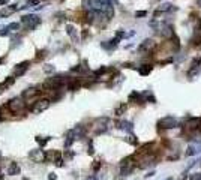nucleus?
Masks as SVG:
<instances>
[{
    "label": "nucleus",
    "instance_id": "1",
    "mask_svg": "<svg viewBox=\"0 0 201 180\" xmlns=\"http://www.w3.org/2000/svg\"><path fill=\"white\" fill-rule=\"evenodd\" d=\"M41 23V18L38 17V15H23L21 17V21H20V26H23L24 30H27V32H32L36 29V26H39Z\"/></svg>",
    "mask_w": 201,
    "mask_h": 180
},
{
    "label": "nucleus",
    "instance_id": "2",
    "mask_svg": "<svg viewBox=\"0 0 201 180\" xmlns=\"http://www.w3.org/2000/svg\"><path fill=\"white\" fill-rule=\"evenodd\" d=\"M150 26L155 29V32L158 33V35H161V36H164V38H171L173 35H174V32H173V27L170 24H167V23H156V21H150Z\"/></svg>",
    "mask_w": 201,
    "mask_h": 180
},
{
    "label": "nucleus",
    "instance_id": "3",
    "mask_svg": "<svg viewBox=\"0 0 201 180\" xmlns=\"http://www.w3.org/2000/svg\"><path fill=\"white\" fill-rule=\"evenodd\" d=\"M83 135H84V128L83 126H75L72 131H69L68 132V135H66V141H65V147H71V144L74 143L75 140H80V138H83Z\"/></svg>",
    "mask_w": 201,
    "mask_h": 180
},
{
    "label": "nucleus",
    "instance_id": "4",
    "mask_svg": "<svg viewBox=\"0 0 201 180\" xmlns=\"http://www.w3.org/2000/svg\"><path fill=\"white\" fill-rule=\"evenodd\" d=\"M8 108L11 113H14V114H20L24 111V108H26V102H24V99L21 98H14V99H11L8 102Z\"/></svg>",
    "mask_w": 201,
    "mask_h": 180
},
{
    "label": "nucleus",
    "instance_id": "5",
    "mask_svg": "<svg viewBox=\"0 0 201 180\" xmlns=\"http://www.w3.org/2000/svg\"><path fill=\"white\" fill-rule=\"evenodd\" d=\"M158 126L162 128V129H173V128L179 126V120L173 117V116H167V117H162L158 120Z\"/></svg>",
    "mask_w": 201,
    "mask_h": 180
},
{
    "label": "nucleus",
    "instance_id": "6",
    "mask_svg": "<svg viewBox=\"0 0 201 180\" xmlns=\"http://www.w3.org/2000/svg\"><path fill=\"white\" fill-rule=\"evenodd\" d=\"M134 167H135V159H134V156L125 158V159L120 162V173H122V176H129V173L134 170Z\"/></svg>",
    "mask_w": 201,
    "mask_h": 180
},
{
    "label": "nucleus",
    "instance_id": "7",
    "mask_svg": "<svg viewBox=\"0 0 201 180\" xmlns=\"http://www.w3.org/2000/svg\"><path fill=\"white\" fill-rule=\"evenodd\" d=\"M48 107H50V99H39V101H36L35 104L32 105L30 111L33 114H41L45 110H48Z\"/></svg>",
    "mask_w": 201,
    "mask_h": 180
},
{
    "label": "nucleus",
    "instance_id": "8",
    "mask_svg": "<svg viewBox=\"0 0 201 180\" xmlns=\"http://www.w3.org/2000/svg\"><path fill=\"white\" fill-rule=\"evenodd\" d=\"M29 66H30V62H29V60L18 63V65L14 68V71H12V77H14V78H18V77L24 75V72L29 69Z\"/></svg>",
    "mask_w": 201,
    "mask_h": 180
},
{
    "label": "nucleus",
    "instance_id": "9",
    "mask_svg": "<svg viewBox=\"0 0 201 180\" xmlns=\"http://www.w3.org/2000/svg\"><path fill=\"white\" fill-rule=\"evenodd\" d=\"M29 158L35 162H45V152L41 150V149H38V150H32L29 153Z\"/></svg>",
    "mask_w": 201,
    "mask_h": 180
},
{
    "label": "nucleus",
    "instance_id": "10",
    "mask_svg": "<svg viewBox=\"0 0 201 180\" xmlns=\"http://www.w3.org/2000/svg\"><path fill=\"white\" fill-rule=\"evenodd\" d=\"M200 74H201V59H197V60H194L188 77H189V78H194V77H198Z\"/></svg>",
    "mask_w": 201,
    "mask_h": 180
},
{
    "label": "nucleus",
    "instance_id": "11",
    "mask_svg": "<svg viewBox=\"0 0 201 180\" xmlns=\"http://www.w3.org/2000/svg\"><path fill=\"white\" fill-rule=\"evenodd\" d=\"M155 48V41L153 39H146L141 42V45L138 47V51L140 53H149L150 50H153Z\"/></svg>",
    "mask_w": 201,
    "mask_h": 180
},
{
    "label": "nucleus",
    "instance_id": "12",
    "mask_svg": "<svg viewBox=\"0 0 201 180\" xmlns=\"http://www.w3.org/2000/svg\"><path fill=\"white\" fill-rule=\"evenodd\" d=\"M39 93H41V92H39L38 89L30 87V89H27V90H24V92H23V99H24V101H32L33 98H36Z\"/></svg>",
    "mask_w": 201,
    "mask_h": 180
},
{
    "label": "nucleus",
    "instance_id": "13",
    "mask_svg": "<svg viewBox=\"0 0 201 180\" xmlns=\"http://www.w3.org/2000/svg\"><path fill=\"white\" fill-rule=\"evenodd\" d=\"M15 11H18V6H17V5H8V6H5V8L0 9V17H9V15L14 14Z\"/></svg>",
    "mask_w": 201,
    "mask_h": 180
},
{
    "label": "nucleus",
    "instance_id": "14",
    "mask_svg": "<svg viewBox=\"0 0 201 180\" xmlns=\"http://www.w3.org/2000/svg\"><path fill=\"white\" fill-rule=\"evenodd\" d=\"M59 158H62V155H60V152H57V150L45 152V161L47 162H56Z\"/></svg>",
    "mask_w": 201,
    "mask_h": 180
},
{
    "label": "nucleus",
    "instance_id": "15",
    "mask_svg": "<svg viewBox=\"0 0 201 180\" xmlns=\"http://www.w3.org/2000/svg\"><path fill=\"white\" fill-rule=\"evenodd\" d=\"M116 125H117L119 129L126 131V132H132V129H134V125H132L131 122H128V120H119Z\"/></svg>",
    "mask_w": 201,
    "mask_h": 180
},
{
    "label": "nucleus",
    "instance_id": "16",
    "mask_svg": "<svg viewBox=\"0 0 201 180\" xmlns=\"http://www.w3.org/2000/svg\"><path fill=\"white\" fill-rule=\"evenodd\" d=\"M20 173H21L20 165H18L17 162H11L9 167H8V174H11V176H17V174H20Z\"/></svg>",
    "mask_w": 201,
    "mask_h": 180
},
{
    "label": "nucleus",
    "instance_id": "17",
    "mask_svg": "<svg viewBox=\"0 0 201 180\" xmlns=\"http://www.w3.org/2000/svg\"><path fill=\"white\" fill-rule=\"evenodd\" d=\"M14 81H15V78H14V77H8V78L2 83V84H0V93H2V92H5V89H8V87H11L12 84H14Z\"/></svg>",
    "mask_w": 201,
    "mask_h": 180
},
{
    "label": "nucleus",
    "instance_id": "18",
    "mask_svg": "<svg viewBox=\"0 0 201 180\" xmlns=\"http://www.w3.org/2000/svg\"><path fill=\"white\" fill-rule=\"evenodd\" d=\"M152 69H153V66L152 65H143V66H140L138 68V72H140V75H149L150 72H152Z\"/></svg>",
    "mask_w": 201,
    "mask_h": 180
},
{
    "label": "nucleus",
    "instance_id": "19",
    "mask_svg": "<svg viewBox=\"0 0 201 180\" xmlns=\"http://www.w3.org/2000/svg\"><path fill=\"white\" fill-rule=\"evenodd\" d=\"M200 149L201 147H198V146L197 147L195 146H189V147H188V150L185 152V156H194V155H197L198 152H201Z\"/></svg>",
    "mask_w": 201,
    "mask_h": 180
},
{
    "label": "nucleus",
    "instance_id": "20",
    "mask_svg": "<svg viewBox=\"0 0 201 180\" xmlns=\"http://www.w3.org/2000/svg\"><path fill=\"white\" fill-rule=\"evenodd\" d=\"M66 32H68V35L72 38L74 41H77V30H75V27H74V26L68 24V26H66Z\"/></svg>",
    "mask_w": 201,
    "mask_h": 180
},
{
    "label": "nucleus",
    "instance_id": "21",
    "mask_svg": "<svg viewBox=\"0 0 201 180\" xmlns=\"http://www.w3.org/2000/svg\"><path fill=\"white\" fill-rule=\"evenodd\" d=\"M6 29H8V32H17L20 29V23H11L6 26Z\"/></svg>",
    "mask_w": 201,
    "mask_h": 180
},
{
    "label": "nucleus",
    "instance_id": "22",
    "mask_svg": "<svg viewBox=\"0 0 201 180\" xmlns=\"http://www.w3.org/2000/svg\"><path fill=\"white\" fill-rule=\"evenodd\" d=\"M36 5H39V0H27L26 5H24L23 8L27 9V8H33V6H36Z\"/></svg>",
    "mask_w": 201,
    "mask_h": 180
},
{
    "label": "nucleus",
    "instance_id": "23",
    "mask_svg": "<svg viewBox=\"0 0 201 180\" xmlns=\"http://www.w3.org/2000/svg\"><path fill=\"white\" fill-rule=\"evenodd\" d=\"M50 140H51L50 137H47V138H42V137H36V141H38V143H39V146H41V147H44V146L48 143Z\"/></svg>",
    "mask_w": 201,
    "mask_h": 180
},
{
    "label": "nucleus",
    "instance_id": "24",
    "mask_svg": "<svg viewBox=\"0 0 201 180\" xmlns=\"http://www.w3.org/2000/svg\"><path fill=\"white\" fill-rule=\"evenodd\" d=\"M126 141H128L129 144H132V146H137V144H138V140L135 138V135H134L132 132H129V137H128V140H126Z\"/></svg>",
    "mask_w": 201,
    "mask_h": 180
},
{
    "label": "nucleus",
    "instance_id": "25",
    "mask_svg": "<svg viewBox=\"0 0 201 180\" xmlns=\"http://www.w3.org/2000/svg\"><path fill=\"white\" fill-rule=\"evenodd\" d=\"M125 111H126V105H125V104H122L117 110H116V116H122Z\"/></svg>",
    "mask_w": 201,
    "mask_h": 180
},
{
    "label": "nucleus",
    "instance_id": "26",
    "mask_svg": "<svg viewBox=\"0 0 201 180\" xmlns=\"http://www.w3.org/2000/svg\"><path fill=\"white\" fill-rule=\"evenodd\" d=\"M100 165H102V162H100V161H95L93 165H92V170H93V171H98V170L100 168Z\"/></svg>",
    "mask_w": 201,
    "mask_h": 180
},
{
    "label": "nucleus",
    "instance_id": "27",
    "mask_svg": "<svg viewBox=\"0 0 201 180\" xmlns=\"http://www.w3.org/2000/svg\"><path fill=\"white\" fill-rule=\"evenodd\" d=\"M44 72H47V74H53V72H54V66H53V65H47V66H44Z\"/></svg>",
    "mask_w": 201,
    "mask_h": 180
},
{
    "label": "nucleus",
    "instance_id": "28",
    "mask_svg": "<svg viewBox=\"0 0 201 180\" xmlns=\"http://www.w3.org/2000/svg\"><path fill=\"white\" fill-rule=\"evenodd\" d=\"M189 180H201V173H194L189 176Z\"/></svg>",
    "mask_w": 201,
    "mask_h": 180
},
{
    "label": "nucleus",
    "instance_id": "29",
    "mask_svg": "<svg viewBox=\"0 0 201 180\" xmlns=\"http://www.w3.org/2000/svg\"><path fill=\"white\" fill-rule=\"evenodd\" d=\"M44 56H45V50H42V51H39V53H38L36 60H42V59H44Z\"/></svg>",
    "mask_w": 201,
    "mask_h": 180
},
{
    "label": "nucleus",
    "instance_id": "30",
    "mask_svg": "<svg viewBox=\"0 0 201 180\" xmlns=\"http://www.w3.org/2000/svg\"><path fill=\"white\" fill-rule=\"evenodd\" d=\"M147 15V12L146 11H138V12H135V17L138 18V17H146Z\"/></svg>",
    "mask_w": 201,
    "mask_h": 180
},
{
    "label": "nucleus",
    "instance_id": "31",
    "mask_svg": "<svg viewBox=\"0 0 201 180\" xmlns=\"http://www.w3.org/2000/svg\"><path fill=\"white\" fill-rule=\"evenodd\" d=\"M48 180H57V176H56L54 173H51V174L48 176Z\"/></svg>",
    "mask_w": 201,
    "mask_h": 180
},
{
    "label": "nucleus",
    "instance_id": "32",
    "mask_svg": "<svg viewBox=\"0 0 201 180\" xmlns=\"http://www.w3.org/2000/svg\"><path fill=\"white\" fill-rule=\"evenodd\" d=\"M93 144H92V141H90V146H89V155H93Z\"/></svg>",
    "mask_w": 201,
    "mask_h": 180
},
{
    "label": "nucleus",
    "instance_id": "33",
    "mask_svg": "<svg viewBox=\"0 0 201 180\" xmlns=\"http://www.w3.org/2000/svg\"><path fill=\"white\" fill-rule=\"evenodd\" d=\"M155 174H156V173H155V171H150V173H149V174H146V179H149V177H153V176H155Z\"/></svg>",
    "mask_w": 201,
    "mask_h": 180
},
{
    "label": "nucleus",
    "instance_id": "34",
    "mask_svg": "<svg viewBox=\"0 0 201 180\" xmlns=\"http://www.w3.org/2000/svg\"><path fill=\"white\" fill-rule=\"evenodd\" d=\"M9 2V0H0V6H3V5H6Z\"/></svg>",
    "mask_w": 201,
    "mask_h": 180
},
{
    "label": "nucleus",
    "instance_id": "35",
    "mask_svg": "<svg viewBox=\"0 0 201 180\" xmlns=\"http://www.w3.org/2000/svg\"><path fill=\"white\" fill-rule=\"evenodd\" d=\"M86 180H98L96 177H89V179H86Z\"/></svg>",
    "mask_w": 201,
    "mask_h": 180
},
{
    "label": "nucleus",
    "instance_id": "36",
    "mask_svg": "<svg viewBox=\"0 0 201 180\" xmlns=\"http://www.w3.org/2000/svg\"><path fill=\"white\" fill-rule=\"evenodd\" d=\"M0 180H5V177H3V174L0 173Z\"/></svg>",
    "mask_w": 201,
    "mask_h": 180
},
{
    "label": "nucleus",
    "instance_id": "37",
    "mask_svg": "<svg viewBox=\"0 0 201 180\" xmlns=\"http://www.w3.org/2000/svg\"><path fill=\"white\" fill-rule=\"evenodd\" d=\"M165 180H174V179H173V177H167Z\"/></svg>",
    "mask_w": 201,
    "mask_h": 180
},
{
    "label": "nucleus",
    "instance_id": "38",
    "mask_svg": "<svg viewBox=\"0 0 201 180\" xmlns=\"http://www.w3.org/2000/svg\"><path fill=\"white\" fill-rule=\"evenodd\" d=\"M2 62H3V59H0V63H2Z\"/></svg>",
    "mask_w": 201,
    "mask_h": 180
},
{
    "label": "nucleus",
    "instance_id": "39",
    "mask_svg": "<svg viewBox=\"0 0 201 180\" xmlns=\"http://www.w3.org/2000/svg\"><path fill=\"white\" fill-rule=\"evenodd\" d=\"M0 114H2V113H0ZM0 120H2V116H0Z\"/></svg>",
    "mask_w": 201,
    "mask_h": 180
}]
</instances>
